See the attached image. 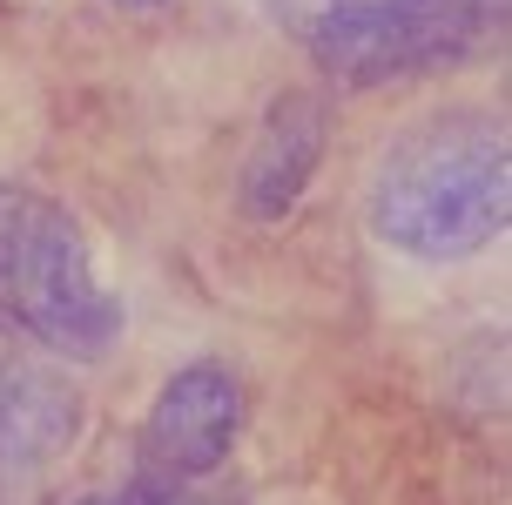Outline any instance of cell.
Masks as SVG:
<instances>
[{
	"label": "cell",
	"mask_w": 512,
	"mask_h": 505,
	"mask_svg": "<svg viewBox=\"0 0 512 505\" xmlns=\"http://www.w3.org/2000/svg\"><path fill=\"white\" fill-rule=\"evenodd\" d=\"M371 236L411 263H465L512 216V155L492 115H432L411 122L378 155L371 176Z\"/></svg>",
	"instance_id": "cell-1"
},
{
	"label": "cell",
	"mask_w": 512,
	"mask_h": 505,
	"mask_svg": "<svg viewBox=\"0 0 512 505\" xmlns=\"http://www.w3.org/2000/svg\"><path fill=\"white\" fill-rule=\"evenodd\" d=\"M0 317L34 344L95 364L122 337V303L95 277L75 209L0 176Z\"/></svg>",
	"instance_id": "cell-2"
},
{
	"label": "cell",
	"mask_w": 512,
	"mask_h": 505,
	"mask_svg": "<svg viewBox=\"0 0 512 505\" xmlns=\"http://www.w3.org/2000/svg\"><path fill=\"white\" fill-rule=\"evenodd\" d=\"M310 61L344 88L459 68L499 27V0H283Z\"/></svg>",
	"instance_id": "cell-3"
},
{
	"label": "cell",
	"mask_w": 512,
	"mask_h": 505,
	"mask_svg": "<svg viewBox=\"0 0 512 505\" xmlns=\"http://www.w3.org/2000/svg\"><path fill=\"white\" fill-rule=\"evenodd\" d=\"M243 378L223 357H196L162 384L142 411V438H135V479L155 485H203L230 465L236 438H243Z\"/></svg>",
	"instance_id": "cell-4"
},
{
	"label": "cell",
	"mask_w": 512,
	"mask_h": 505,
	"mask_svg": "<svg viewBox=\"0 0 512 505\" xmlns=\"http://www.w3.org/2000/svg\"><path fill=\"white\" fill-rule=\"evenodd\" d=\"M324 142H331V101L310 95V88H283L263 108L250 155H243V176H236L243 216L250 223H283L297 209V196L310 189V176H317Z\"/></svg>",
	"instance_id": "cell-5"
},
{
	"label": "cell",
	"mask_w": 512,
	"mask_h": 505,
	"mask_svg": "<svg viewBox=\"0 0 512 505\" xmlns=\"http://www.w3.org/2000/svg\"><path fill=\"white\" fill-rule=\"evenodd\" d=\"M81 438V391L61 371H0V472H41Z\"/></svg>",
	"instance_id": "cell-6"
},
{
	"label": "cell",
	"mask_w": 512,
	"mask_h": 505,
	"mask_svg": "<svg viewBox=\"0 0 512 505\" xmlns=\"http://www.w3.org/2000/svg\"><path fill=\"white\" fill-rule=\"evenodd\" d=\"M81 505H223V499H209L203 485H155V479H128V485H115V492H95V499H81Z\"/></svg>",
	"instance_id": "cell-7"
},
{
	"label": "cell",
	"mask_w": 512,
	"mask_h": 505,
	"mask_svg": "<svg viewBox=\"0 0 512 505\" xmlns=\"http://www.w3.org/2000/svg\"><path fill=\"white\" fill-rule=\"evenodd\" d=\"M122 7H162V0H122Z\"/></svg>",
	"instance_id": "cell-8"
}]
</instances>
